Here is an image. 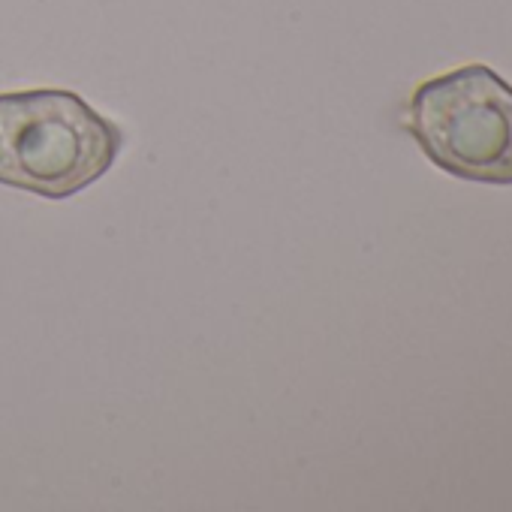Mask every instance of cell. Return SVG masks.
I'll return each instance as SVG.
<instances>
[{"label":"cell","mask_w":512,"mask_h":512,"mask_svg":"<svg viewBox=\"0 0 512 512\" xmlns=\"http://www.w3.org/2000/svg\"><path fill=\"white\" fill-rule=\"evenodd\" d=\"M407 130L443 172L476 184H512V85L467 64L416 88Z\"/></svg>","instance_id":"obj_2"},{"label":"cell","mask_w":512,"mask_h":512,"mask_svg":"<svg viewBox=\"0 0 512 512\" xmlns=\"http://www.w3.org/2000/svg\"><path fill=\"white\" fill-rule=\"evenodd\" d=\"M124 130L67 88L0 94V184L70 199L118 160Z\"/></svg>","instance_id":"obj_1"}]
</instances>
